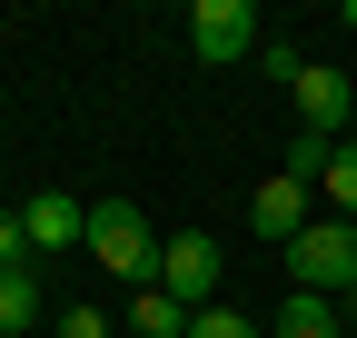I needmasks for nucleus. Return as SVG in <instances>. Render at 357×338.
Listing matches in <instances>:
<instances>
[{
    "instance_id": "1",
    "label": "nucleus",
    "mask_w": 357,
    "mask_h": 338,
    "mask_svg": "<svg viewBox=\"0 0 357 338\" xmlns=\"http://www.w3.org/2000/svg\"><path fill=\"white\" fill-rule=\"evenodd\" d=\"M89 249H100V269H109V279H129V288H159L169 239L139 219V199H100V209H89Z\"/></svg>"
},
{
    "instance_id": "9",
    "label": "nucleus",
    "mask_w": 357,
    "mask_h": 338,
    "mask_svg": "<svg viewBox=\"0 0 357 338\" xmlns=\"http://www.w3.org/2000/svg\"><path fill=\"white\" fill-rule=\"evenodd\" d=\"M30 318H40V279L30 269H0V338H20Z\"/></svg>"
},
{
    "instance_id": "10",
    "label": "nucleus",
    "mask_w": 357,
    "mask_h": 338,
    "mask_svg": "<svg viewBox=\"0 0 357 338\" xmlns=\"http://www.w3.org/2000/svg\"><path fill=\"white\" fill-rule=\"evenodd\" d=\"M278 338H337V318H328V299H318V288H288V318H278Z\"/></svg>"
},
{
    "instance_id": "2",
    "label": "nucleus",
    "mask_w": 357,
    "mask_h": 338,
    "mask_svg": "<svg viewBox=\"0 0 357 338\" xmlns=\"http://www.w3.org/2000/svg\"><path fill=\"white\" fill-rule=\"evenodd\" d=\"M288 279L298 288H357V219H307L298 239H288Z\"/></svg>"
},
{
    "instance_id": "4",
    "label": "nucleus",
    "mask_w": 357,
    "mask_h": 338,
    "mask_svg": "<svg viewBox=\"0 0 357 338\" xmlns=\"http://www.w3.org/2000/svg\"><path fill=\"white\" fill-rule=\"evenodd\" d=\"M159 288H169V299L199 318V309H208V288H218V249H208L199 229H189V239H169V259H159Z\"/></svg>"
},
{
    "instance_id": "5",
    "label": "nucleus",
    "mask_w": 357,
    "mask_h": 338,
    "mask_svg": "<svg viewBox=\"0 0 357 338\" xmlns=\"http://www.w3.org/2000/svg\"><path fill=\"white\" fill-rule=\"evenodd\" d=\"M347 110H357V100H347V80L307 60V70H298V130H318V140H337V130H347Z\"/></svg>"
},
{
    "instance_id": "6",
    "label": "nucleus",
    "mask_w": 357,
    "mask_h": 338,
    "mask_svg": "<svg viewBox=\"0 0 357 338\" xmlns=\"http://www.w3.org/2000/svg\"><path fill=\"white\" fill-rule=\"evenodd\" d=\"M248 229H258V239H278V249H288V239L307 229V189L288 179V169H278V179H268V189L248 199Z\"/></svg>"
},
{
    "instance_id": "14",
    "label": "nucleus",
    "mask_w": 357,
    "mask_h": 338,
    "mask_svg": "<svg viewBox=\"0 0 357 338\" xmlns=\"http://www.w3.org/2000/svg\"><path fill=\"white\" fill-rule=\"evenodd\" d=\"M0 269H30V229H20V209H0Z\"/></svg>"
},
{
    "instance_id": "15",
    "label": "nucleus",
    "mask_w": 357,
    "mask_h": 338,
    "mask_svg": "<svg viewBox=\"0 0 357 338\" xmlns=\"http://www.w3.org/2000/svg\"><path fill=\"white\" fill-rule=\"evenodd\" d=\"M60 338H109V318H100V309H70V318H60Z\"/></svg>"
},
{
    "instance_id": "3",
    "label": "nucleus",
    "mask_w": 357,
    "mask_h": 338,
    "mask_svg": "<svg viewBox=\"0 0 357 338\" xmlns=\"http://www.w3.org/2000/svg\"><path fill=\"white\" fill-rule=\"evenodd\" d=\"M189 50L218 70V60H248L258 50V10H248V0H199V10H189Z\"/></svg>"
},
{
    "instance_id": "12",
    "label": "nucleus",
    "mask_w": 357,
    "mask_h": 338,
    "mask_svg": "<svg viewBox=\"0 0 357 338\" xmlns=\"http://www.w3.org/2000/svg\"><path fill=\"white\" fill-rule=\"evenodd\" d=\"M328 199H337V219H357V140H337V159H328V179H318Z\"/></svg>"
},
{
    "instance_id": "7",
    "label": "nucleus",
    "mask_w": 357,
    "mask_h": 338,
    "mask_svg": "<svg viewBox=\"0 0 357 338\" xmlns=\"http://www.w3.org/2000/svg\"><path fill=\"white\" fill-rule=\"evenodd\" d=\"M20 229H30V249H70V239H89V209H79L70 189H40V199L20 209Z\"/></svg>"
},
{
    "instance_id": "8",
    "label": "nucleus",
    "mask_w": 357,
    "mask_h": 338,
    "mask_svg": "<svg viewBox=\"0 0 357 338\" xmlns=\"http://www.w3.org/2000/svg\"><path fill=\"white\" fill-rule=\"evenodd\" d=\"M129 318H139V338H189V309L169 288H129Z\"/></svg>"
},
{
    "instance_id": "11",
    "label": "nucleus",
    "mask_w": 357,
    "mask_h": 338,
    "mask_svg": "<svg viewBox=\"0 0 357 338\" xmlns=\"http://www.w3.org/2000/svg\"><path fill=\"white\" fill-rule=\"evenodd\" d=\"M328 159H337V140L298 130V140H288V179H298V189H318V179H328Z\"/></svg>"
},
{
    "instance_id": "13",
    "label": "nucleus",
    "mask_w": 357,
    "mask_h": 338,
    "mask_svg": "<svg viewBox=\"0 0 357 338\" xmlns=\"http://www.w3.org/2000/svg\"><path fill=\"white\" fill-rule=\"evenodd\" d=\"M189 338H258V328H248L238 309H199V318H189Z\"/></svg>"
},
{
    "instance_id": "16",
    "label": "nucleus",
    "mask_w": 357,
    "mask_h": 338,
    "mask_svg": "<svg viewBox=\"0 0 357 338\" xmlns=\"http://www.w3.org/2000/svg\"><path fill=\"white\" fill-rule=\"evenodd\" d=\"M347 30H357V0H347Z\"/></svg>"
}]
</instances>
